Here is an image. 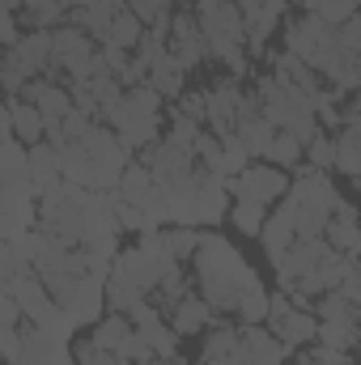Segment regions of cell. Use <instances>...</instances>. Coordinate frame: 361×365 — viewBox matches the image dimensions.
Listing matches in <instances>:
<instances>
[{
	"label": "cell",
	"instance_id": "cell-1",
	"mask_svg": "<svg viewBox=\"0 0 361 365\" xmlns=\"http://www.w3.org/2000/svg\"><path fill=\"white\" fill-rule=\"evenodd\" d=\"M191 264H195V280H200L204 302L217 314H234L247 293L264 289V280L243 259V251L217 230H200V251H195Z\"/></svg>",
	"mask_w": 361,
	"mask_h": 365
},
{
	"label": "cell",
	"instance_id": "cell-2",
	"mask_svg": "<svg viewBox=\"0 0 361 365\" xmlns=\"http://www.w3.org/2000/svg\"><path fill=\"white\" fill-rule=\"evenodd\" d=\"M93 43L81 26H73V21H64L60 30H56V81L60 77H68V86H77V81H86L93 68H98V51H93Z\"/></svg>",
	"mask_w": 361,
	"mask_h": 365
},
{
	"label": "cell",
	"instance_id": "cell-3",
	"mask_svg": "<svg viewBox=\"0 0 361 365\" xmlns=\"http://www.w3.org/2000/svg\"><path fill=\"white\" fill-rule=\"evenodd\" d=\"M230 187V195L234 200H255V204H280L285 195H289V187L293 179L280 170V166H272V162H251L243 175H234V179H225Z\"/></svg>",
	"mask_w": 361,
	"mask_h": 365
},
{
	"label": "cell",
	"instance_id": "cell-4",
	"mask_svg": "<svg viewBox=\"0 0 361 365\" xmlns=\"http://www.w3.org/2000/svg\"><path fill=\"white\" fill-rule=\"evenodd\" d=\"M204 98H208V115H204V123H208V132L213 136H234L238 132V115H243V102H247V90L238 86V77H217L208 90H204Z\"/></svg>",
	"mask_w": 361,
	"mask_h": 365
},
{
	"label": "cell",
	"instance_id": "cell-5",
	"mask_svg": "<svg viewBox=\"0 0 361 365\" xmlns=\"http://www.w3.org/2000/svg\"><path fill=\"white\" fill-rule=\"evenodd\" d=\"M171 56L179 60L187 73H191V68H200L204 60H213V51H208V38H204V26H200L195 9H175V17H171Z\"/></svg>",
	"mask_w": 361,
	"mask_h": 365
},
{
	"label": "cell",
	"instance_id": "cell-6",
	"mask_svg": "<svg viewBox=\"0 0 361 365\" xmlns=\"http://www.w3.org/2000/svg\"><path fill=\"white\" fill-rule=\"evenodd\" d=\"M238 9H243V26H247V47H251V56L268 60L272 30L285 21V13H289L293 4H289V0H238Z\"/></svg>",
	"mask_w": 361,
	"mask_h": 365
},
{
	"label": "cell",
	"instance_id": "cell-7",
	"mask_svg": "<svg viewBox=\"0 0 361 365\" xmlns=\"http://www.w3.org/2000/svg\"><path fill=\"white\" fill-rule=\"evenodd\" d=\"M200 365H243V327L213 323L200 344Z\"/></svg>",
	"mask_w": 361,
	"mask_h": 365
},
{
	"label": "cell",
	"instance_id": "cell-8",
	"mask_svg": "<svg viewBox=\"0 0 361 365\" xmlns=\"http://www.w3.org/2000/svg\"><path fill=\"white\" fill-rule=\"evenodd\" d=\"M4 132L17 136L21 145H43V140H47V119L39 115L34 102L9 98V106H4Z\"/></svg>",
	"mask_w": 361,
	"mask_h": 365
},
{
	"label": "cell",
	"instance_id": "cell-9",
	"mask_svg": "<svg viewBox=\"0 0 361 365\" xmlns=\"http://www.w3.org/2000/svg\"><path fill=\"white\" fill-rule=\"evenodd\" d=\"M289 361V344L268 331L264 323L260 327H243V365H285Z\"/></svg>",
	"mask_w": 361,
	"mask_h": 365
},
{
	"label": "cell",
	"instance_id": "cell-10",
	"mask_svg": "<svg viewBox=\"0 0 361 365\" xmlns=\"http://www.w3.org/2000/svg\"><path fill=\"white\" fill-rule=\"evenodd\" d=\"M166 319H171V327L179 331L183 340H187V336H200V331H208L213 323H221V319H217V310L204 302V293H187L179 306L166 314Z\"/></svg>",
	"mask_w": 361,
	"mask_h": 365
},
{
	"label": "cell",
	"instance_id": "cell-11",
	"mask_svg": "<svg viewBox=\"0 0 361 365\" xmlns=\"http://www.w3.org/2000/svg\"><path fill=\"white\" fill-rule=\"evenodd\" d=\"M128 9V0H86L81 9H73L68 13V21L73 26H81L90 38H102L106 43V34H111V26H115V17Z\"/></svg>",
	"mask_w": 361,
	"mask_h": 365
},
{
	"label": "cell",
	"instance_id": "cell-12",
	"mask_svg": "<svg viewBox=\"0 0 361 365\" xmlns=\"http://www.w3.org/2000/svg\"><path fill=\"white\" fill-rule=\"evenodd\" d=\"M327 242H332V251H340V255H353L361 247V212L349 204V200H340L336 204V212H332V221H327V234H323Z\"/></svg>",
	"mask_w": 361,
	"mask_h": 365
},
{
	"label": "cell",
	"instance_id": "cell-13",
	"mask_svg": "<svg viewBox=\"0 0 361 365\" xmlns=\"http://www.w3.org/2000/svg\"><path fill=\"white\" fill-rule=\"evenodd\" d=\"M272 331L289 344V349H306V344H319V314L315 310H302V306H293L285 319H276L268 323Z\"/></svg>",
	"mask_w": 361,
	"mask_h": 365
},
{
	"label": "cell",
	"instance_id": "cell-14",
	"mask_svg": "<svg viewBox=\"0 0 361 365\" xmlns=\"http://www.w3.org/2000/svg\"><path fill=\"white\" fill-rule=\"evenodd\" d=\"M260 242H264V255H268V264H272V268H280V264H285V255H289V251H293V242H298L293 217H289L285 208H276V212L268 217V225H264Z\"/></svg>",
	"mask_w": 361,
	"mask_h": 365
},
{
	"label": "cell",
	"instance_id": "cell-15",
	"mask_svg": "<svg viewBox=\"0 0 361 365\" xmlns=\"http://www.w3.org/2000/svg\"><path fill=\"white\" fill-rule=\"evenodd\" d=\"M132 331H136V323H132L128 314L111 310V314H102V319L90 327V340L98 344V349H106V353H123V344L132 340Z\"/></svg>",
	"mask_w": 361,
	"mask_h": 365
},
{
	"label": "cell",
	"instance_id": "cell-16",
	"mask_svg": "<svg viewBox=\"0 0 361 365\" xmlns=\"http://www.w3.org/2000/svg\"><path fill=\"white\" fill-rule=\"evenodd\" d=\"M145 86H153L162 98L179 102L183 93H187V68H183L175 56H166V60H158V64L149 68V81H145Z\"/></svg>",
	"mask_w": 361,
	"mask_h": 365
},
{
	"label": "cell",
	"instance_id": "cell-17",
	"mask_svg": "<svg viewBox=\"0 0 361 365\" xmlns=\"http://www.w3.org/2000/svg\"><path fill=\"white\" fill-rule=\"evenodd\" d=\"M187 293H195V289H191V280H187V272H183V264H175L171 272L158 280V289H153V297H149V302H153L162 314H171Z\"/></svg>",
	"mask_w": 361,
	"mask_h": 365
},
{
	"label": "cell",
	"instance_id": "cell-18",
	"mask_svg": "<svg viewBox=\"0 0 361 365\" xmlns=\"http://www.w3.org/2000/svg\"><path fill=\"white\" fill-rule=\"evenodd\" d=\"M264 212H268V208H264V204H255V200H234L225 221H230L243 238H260V234H264V225H268V217H264Z\"/></svg>",
	"mask_w": 361,
	"mask_h": 365
},
{
	"label": "cell",
	"instance_id": "cell-19",
	"mask_svg": "<svg viewBox=\"0 0 361 365\" xmlns=\"http://www.w3.org/2000/svg\"><path fill=\"white\" fill-rule=\"evenodd\" d=\"M234 136L251 149V158H264V153H268V145H272V136H276V123H272L268 115H255V119H243Z\"/></svg>",
	"mask_w": 361,
	"mask_h": 365
},
{
	"label": "cell",
	"instance_id": "cell-20",
	"mask_svg": "<svg viewBox=\"0 0 361 365\" xmlns=\"http://www.w3.org/2000/svg\"><path fill=\"white\" fill-rule=\"evenodd\" d=\"M264 158H268L272 166H280V170H298V166L306 162V145H302L298 136H289V132H276Z\"/></svg>",
	"mask_w": 361,
	"mask_h": 365
},
{
	"label": "cell",
	"instance_id": "cell-21",
	"mask_svg": "<svg viewBox=\"0 0 361 365\" xmlns=\"http://www.w3.org/2000/svg\"><path fill=\"white\" fill-rule=\"evenodd\" d=\"M145 21L132 13V9H123L119 17H115V26H111V34H106V43L111 47H123V51H132V47H141V38H145Z\"/></svg>",
	"mask_w": 361,
	"mask_h": 365
},
{
	"label": "cell",
	"instance_id": "cell-22",
	"mask_svg": "<svg viewBox=\"0 0 361 365\" xmlns=\"http://www.w3.org/2000/svg\"><path fill=\"white\" fill-rule=\"evenodd\" d=\"M166 242H171L175 259L187 264V259H195V251H200V230H195V225H171V230H166Z\"/></svg>",
	"mask_w": 361,
	"mask_h": 365
},
{
	"label": "cell",
	"instance_id": "cell-23",
	"mask_svg": "<svg viewBox=\"0 0 361 365\" xmlns=\"http://www.w3.org/2000/svg\"><path fill=\"white\" fill-rule=\"evenodd\" d=\"M306 166H315V170H336V136L319 132V136L306 145Z\"/></svg>",
	"mask_w": 361,
	"mask_h": 365
},
{
	"label": "cell",
	"instance_id": "cell-24",
	"mask_svg": "<svg viewBox=\"0 0 361 365\" xmlns=\"http://www.w3.org/2000/svg\"><path fill=\"white\" fill-rule=\"evenodd\" d=\"M128 9H132L145 26H153V21H166V17L175 13V0H128Z\"/></svg>",
	"mask_w": 361,
	"mask_h": 365
},
{
	"label": "cell",
	"instance_id": "cell-25",
	"mask_svg": "<svg viewBox=\"0 0 361 365\" xmlns=\"http://www.w3.org/2000/svg\"><path fill=\"white\" fill-rule=\"evenodd\" d=\"M77 365H132V361H128V357H119V353L98 349L93 340H86V344H77Z\"/></svg>",
	"mask_w": 361,
	"mask_h": 365
},
{
	"label": "cell",
	"instance_id": "cell-26",
	"mask_svg": "<svg viewBox=\"0 0 361 365\" xmlns=\"http://www.w3.org/2000/svg\"><path fill=\"white\" fill-rule=\"evenodd\" d=\"M353 13H361V0H319V17H327L332 26L349 21Z\"/></svg>",
	"mask_w": 361,
	"mask_h": 365
},
{
	"label": "cell",
	"instance_id": "cell-27",
	"mask_svg": "<svg viewBox=\"0 0 361 365\" xmlns=\"http://www.w3.org/2000/svg\"><path fill=\"white\" fill-rule=\"evenodd\" d=\"M340 47L361 60V13H353L349 21H340Z\"/></svg>",
	"mask_w": 361,
	"mask_h": 365
},
{
	"label": "cell",
	"instance_id": "cell-28",
	"mask_svg": "<svg viewBox=\"0 0 361 365\" xmlns=\"http://www.w3.org/2000/svg\"><path fill=\"white\" fill-rule=\"evenodd\" d=\"M293 9H302V13H319V0H289Z\"/></svg>",
	"mask_w": 361,
	"mask_h": 365
},
{
	"label": "cell",
	"instance_id": "cell-29",
	"mask_svg": "<svg viewBox=\"0 0 361 365\" xmlns=\"http://www.w3.org/2000/svg\"><path fill=\"white\" fill-rule=\"evenodd\" d=\"M353 259H357V264H361V247H357V251H353Z\"/></svg>",
	"mask_w": 361,
	"mask_h": 365
},
{
	"label": "cell",
	"instance_id": "cell-30",
	"mask_svg": "<svg viewBox=\"0 0 361 365\" xmlns=\"http://www.w3.org/2000/svg\"><path fill=\"white\" fill-rule=\"evenodd\" d=\"M357 64H361V60H357Z\"/></svg>",
	"mask_w": 361,
	"mask_h": 365
}]
</instances>
